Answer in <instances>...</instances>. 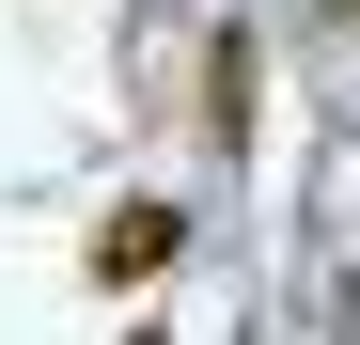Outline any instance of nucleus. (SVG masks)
<instances>
[{"mask_svg": "<svg viewBox=\"0 0 360 345\" xmlns=\"http://www.w3.org/2000/svg\"><path fill=\"white\" fill-rule=\"evenodd\" d=\"M172 251H188V220H172V204H110V220H94V282H110V299L157 282Z\"/></svg>", "mask_w": 360, "mask_h": 345, "instance_id": "1", "label": "nucleus"}, {"mask_svg": "<svg viewBox=\"0 0 360 345\" xmlns=\"http://www.w3.org/2000/svg\"><path fill=\"white\" fill-rule=\"evenodd\" d=\"M204 110H219V142H251V32H219V63H204Z\"/></svg>", "mask_w": 360, "mask_h": 345, "instance_id": "2", "label": "nucleus"}]
</instances>
